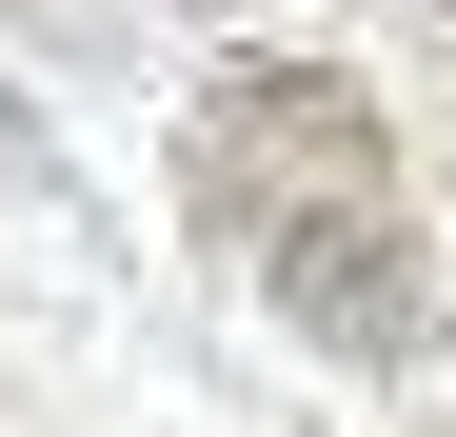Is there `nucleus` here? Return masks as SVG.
<instances>
[{
    "mask_svg": "<svg viewBox=\"0 0 456 437\" xmlns=\"http://www.w3.org/2000/svg\"><path fill=\"white\" fill-rule=\"evenodd\" d=\"M199 218L258 259V299L318 358H436V278H417V179L338 60H218L199 80Z\"/></svg>",
    "mask_w": 456,
    "mask_h": 437,
    "instance_id": "f257e3e1",
    "label": "nucleus"
},
{
    "mask_svg": "<svg viewBox=\"0 0 456 437\" xmlns=\"http://www.w3.org/2000/svg\"><path fill=\"white\" fill-rule=\"evenodd\" d=\"M0 199H40V120L20 100H0Z\"/></svg>",
    "mask_w": 456,
    "mask_h": 437,
    "instance_id": "f03ea898",
    "label": "nucleus"
}]
</instances>
